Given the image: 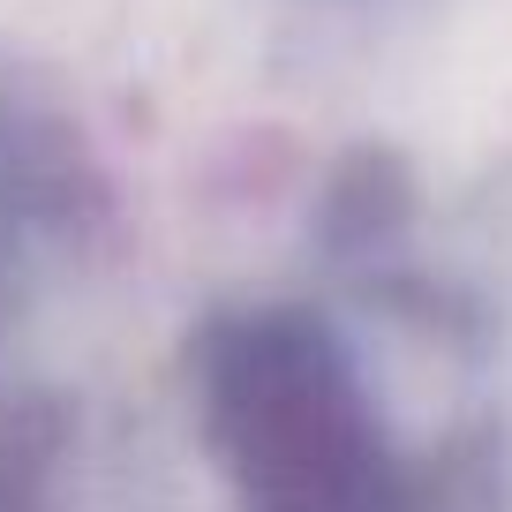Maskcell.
Here are the masks:
<instances>
[{
  "label": "cell",
  "mask_w": 512,
  "mask_h": 512,
  "mask_svg": "<svg viewBox=\"0 0 512 512\" xmlns=\"http://www.w3.org/2000/svg\"><path fill=\"white\" fill-rule=\"evenodd\" d=\"M189 415L234 512H445L437 460L324 302L211 309L189 339Z\"/></svg>",
  "instance_id": "cell-1"
}]
</instances>
